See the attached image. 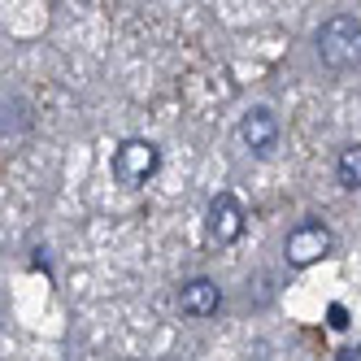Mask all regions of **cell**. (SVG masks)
Listing matches in <instances>:
<instances>
[{
    "label": "cell",
    "mask_w": 361,
    "mask_h": 361,
    "mask_svg": "<svg viewBox=\"0 0 361 361\" xmlns=\"http://www.w3.org/2000/svg\"><path fill=\"white\" fill-rule=\"evenodd\" d=\"M318 57L326 70H357L361 66V18L335 13L318 27Z\"/></svg>",
    "instance_id": "cell-1"
},
{
    "label": "cell",
    "mask_w": 361,
    "mask_h": 361,
    "mask_svg": "<svg viewBox=\"0 0 361 361\" xmlns=\"http://www.w3.org/2000/svg\"><path fill=\"white\" fill-rule=\"evenodd\" d=\"M335 235H331V226L322 218H305L288 231V240H283V257H288V266L292 270H305V266H314L322 262V257L331 252Z\"/></svg>",
    "instance_id": "cell-2"
},
{
    "label": "cell",
    "mask_w": 361,
    "mask_h": 361,
    "mask_svg": "<svg viewBox=\"0 0 361 361\" xmlns=\"http://www.w3.org/2000/svg\"><path fill=\"white\" fill-rule=\"evenodd\" d=\"M157 166H161V148L152 144V140H126L114 152V178H118L122 188L148 183V178L157 174Z\"/></svg>",
    "instance_id": "cell-3"
},
{
    "label": "cell",
    "mask_w": 361,
    "mask_h": 361,
    "mask_svg": "<svg viewBox=\"0 0 361 361\" xmlns=\"http://www.w3.org/2000/svg\"><path fill=\"white\" fill-rule=\"evenodd\" d=\"M204 235L209 244H235L244 235V204L231 196V192H218L204 209Z\"/></svg>",
    "instance_id": "cell-4"
},
{
    "label": "cell",
    "mask_w": 361,
    "mask_h": 361,
    "mask_svg": "<svg viewBox=\"0 0 361 361\" xmlns=\"http://www.w3.org/2000/svg\"><path fill=\"white\" fill-rule=\"evenodd\" d=\"M240 140L257 152V157H270L274 144H279V118H274V109L252 105V109L240 118Z\"/></svg>",
    "instance_id": "cell-5"
},
{
    "label": "cell",
    "mask_w": 361,
    "mask_h": 361,
    "mask_svg": "<svg viewBox=\"0 0 361 361\" xmlns=\"http://www.w3.org/2000/svg\"><path fill=\"white\" fill-rule=\"evenodd\" d=\"M222 305V292L214 279H188L183 288H178V309H183L188 318H214Z\"/></svg>",
    "instance_id": "cell-6"
},
{
    "label": "cell",
    "mask_w": 361,
    "mask_h": 361,
    "mask_svg": "<svg viewBox=\"0 0 361 361\" xmlns=\"http://www.w3.org/2000/svg\"><path fill=\"white\" fill-rule=\"evenodd\" d=\"M335 178H340V188H348V192L361 188V144H348L340 152V161H335Z\"/></svg>",
    "instance_id": "cell-7"
},
{
    "label": "cell",
    "mask_w": 361,
    "mask_h": 361,
    "mask_svg": "<svg viewBox=\"0 0 361 361\" xmlns=\"http://www.w3.org/2000/svg\"><path fill=\"white\" fill-rule=\"evenodd\" d=\"M335 361H361V348H340V353H335Z\"/></svg>",
    "instance_id": "cell-8"
}]
</instances>
